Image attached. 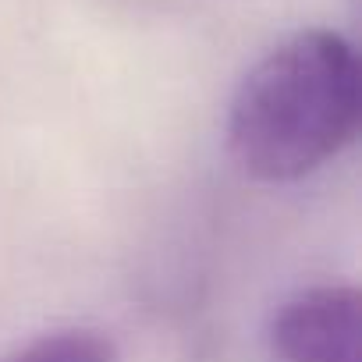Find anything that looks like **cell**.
I'll return each mask as SVG.
<instances>
[{
  "label": "cell",
  "mask_w": 362,
  "mask_h": 362,
  "mask_svg": "<svg viewBox=\"0 0 362 362\" xmlns=\"http://www.w3.org/2000/svg\"><path fill=\"white\" fill-rule=\"evenodd\" d=\"M362 68L330 29H302L270 47L228 107V153L267 185L298 181L334 160L358 132Z\"/></svg>",
  "instance_id": "6da1fadb"
},
{
  "label": "cell",
  "mask_w": 362,
  "mask_h": 362,
  "mask_svg": "<svg viewBox=\"0 0 362 362\" xmlns=\"http://www.w3.org/2000/svg\"><path fill=\"white\" fill-rule=\"evenodd\" d=\"M277 362H362V298L351 284H309L270 316Z\"/></svg>",
  "instance_id": "7a4b0ae2"
},
{
  "label": "cell",
  "mask_w": 362,
  "mask_h": 362,
  "mask_svg": "<svg viewBox=\"0 0 362 362\" xmlns=\"http://www.w3.org/2000/svg\"><path fill=\"white\" fill-rule=\"evenodd\" d=\"M0 362H117V344L100 327H54L15 344Z\"/></svg>",
  "instance_id": "3957f363"
}]
</instances>
